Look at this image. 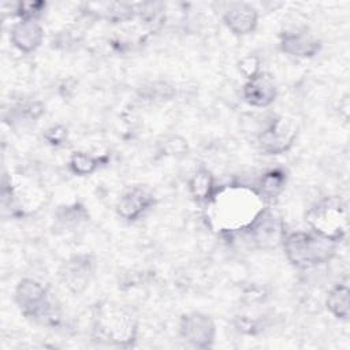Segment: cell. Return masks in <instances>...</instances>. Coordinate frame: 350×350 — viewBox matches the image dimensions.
<instances>
[{
    "mask_svg": "<svg viewBox=\"0 0 350 350\" xmlns=\"http://www.w3.org/2000/svg\"><path fill=\"white\" fill-rule=\"evenodd\" d=\"M179 335L193 347L209 349L216 339V324L204 312H187L179 320Z\"/></svg>",
    "mask_w": 350,
    "mask_h": 350,
    "instance_id": "9c48e42d",
    "label": "cell"
},
{
    "mask_svg": "<svg viewBox=\"0 0 350 350\" xmlns=\"http://www.w3.org/2000/svg\"><path fill=\"white\" fill-rule=\"evenodd\" d=\"M349 280L345 278V280L336 283L327 294L325 306L331 312L334 317L338 320L346 321L350 316V306H349Z\"/></svg>",
    "mask_w": 350,
    "mask_h": 350,
    "instance_id": "ac0fdd59",
    "label": "cell"
},
{
    "mask_svg": "<svg viewBox=\"0 0 350 350\" xmlns=\"http://www.w3.org/2000/svg\"><path fill=\"white\" fill-rule=\"evenodd\" d=\"M239 234L245 235L250 245L253 243L254 247L272 249L278 245H282L286 231L280 216L268 205L257 216V219Z\"/></svg>",
    "mask_w": 350,
    "mask_h": 350,
    "instance_id": "52a82bcc",
    "label": "cell"
},
{
    "mask_svg": "<svg viewBox=\"0 0 350 350\" xmlns=\"http://www.w3.org/2000/svg\"><path fill=\"white\" fill-rule=\"evenodd\" d=\"M221 19L232 34L247 36L257 27L258 11L250 3L231 1L224 4Z\"/></svg>",
    "mask_w": 350,
    "mask_h": 350,
    "instance_id": "7c38bea8",
    "label": "cell"
},
{
    "mask_svg": "<svg viewBox=\"0 0 350 350\" xmlns=\"http://www.w3.org/2000/svg\"><path fill=\"white\" fill-rule=\"evenodd\" d=\"M154 204L156 198L149 189L144 186H131L120 194L115 209L120 219L131 223L141 219Z\"/></svg>",
    "mask_w": 350,
    "mask_h": 350,
    "instance_id": "8fae6325",
    "label": "cell"
},
{
    "mask_svg": "<svg viewBox=\"0 0 350 350\" xmlns=\"http://www.w3.org/2000/svg\"><path fill=\"white\" fill-rule=\"evenodd\" d=\"M89 213L86 208L79 202H72L62 205L56 209L53 215V223L56 230L71 231L78 228L81 224L88 221Z\"/></svg>",
    "mask_w": 350,
    "mask_h": 350,
    "instance_id": "e0dca14e",
    "label": "cell"
},
{
    "mask_svg": "<svg viewBox=\"0 0 350 350\" xmlns=\"http://www.w3.org/2000/svg\"><path fill=\"white\" fill-rule=\"evenodd\" d=\"M14 302L26 319L37 324L55 328L62 321V308L57 298L48 286L36 279L23 278L19 280L14 291Z\"/></svg>",
    "mask_w": 350,
    "mask_h": 350,
    "instance_id": "3957f363",
    "label": "cell"
},
{
    "mask_svg": "<svg viewBox=\"0 0 350 350\" xmlns=\"http://www.w3.org/2000/svg\"><path fill=\"white\" fill-rule=\"evenodd\" d=\"M103 160H104V157H97L88 152L77 150L71 154L68 167L72 174L78 175V176H88V175L93 174L100 167Z\"/></svg>",
    "mask_w": 350,
    "mask_h": 350,
    "instance_id": "d6986e66",
    "label": "cell"
},
{
    "mask_svg": "<svg viewBox=\"0 0 350 350\" xmlns=\"http://www.w3.org/2000/svg\"><path fill=\"white\" fill-rule=\"evenodd\" d=\"M10 41L21 52H34L44 41V29L37 19H18L10 30Z\"/></svg>",
    "mask_w": 350,
    "mask_h": 350,
    "instance_id": "5bb4252c",
    "label": "cell"
},
{
    "mask_svg": "<svg viewBox=\"0 0 350 350\" xmlns=\"http://www.w3.org/2000/svg\"><path fill=\"white\" fill-rule=\"evenodd\" d=\"M286 182H287L286 171L283 168L276 167L265 171L257 180L254 189L260 194V197L269 205L284 190Z\"/></svg>",
    "mask_w": 350,
    "mask_h": 350,
    "instance_id": "2e32d148",
    "label": "cell"
},
{
    "mask_svg": "<svg viewBox=\"0 0 350 350\" xmlns=\"http://www.w3.org/2000/svg\"><path fill=\"white\" fill-rule=\"evenodd\" d=\"M279 48L288 56L308 59L316 56L320 52L321 41L308 29L291 27L280 33Z\"/></svg>",
    "mask_w": 350,
    "mask_h": 350,
    "instance_id": "30bf717a",
    "label": "cell"
},
{
    "mask_svg": "<svg viewBox=\"0 0 350 350\" xmlns=\"http://www.w3.org/2000/svg\"><path fill=\"white\" fill-rule=\"evenodd\" d=\"M305 220L313 232L336 243L347 234V206L338 196H327L314 202L306 211Z\"/></svg>",
    "mask_w": 350,
    "mask_h": 350,
    "instance_id": "5b68a950",
    "label": "cell"
},
{
    "mask_svg": "<svg viewBox=\"0 0 350 350\" xmlns=\"http://www.w3.org/2000/svg\"><path fill=\"white\" fill-rule=\"evenodd\" d=\"M286 258L298 269H310L329 262L338 243L310 231H294L284 235L282 241Z\"/></svg>",
    "mask_w": 350,
    "mask_h": 350,
    "instance_id": "277c9868",
    "label": "cell"
},
{
    "mask_svg": "<svg viewBox=\"0 0 350 350\" xmlns=\"http://www.w3.org/2000/svg\"><path fill=\"white\" fill-rule=\"evenodd\" d=\"M92 335L96 340L112 346H133L138 335L135 314L115 302H100L92 314Z\"/></svg>",
    "mask_w": 350,
    "mask_h": 350,
    "instance_id": "7a4b0ae2",
    "label": "cell"
},
{
    "mask_svg": "<svg viewBox=\"0 0 350 350\" xmlns=\"http://www.w3.org/2000/svg\"><path fill=\"white\" fill-rule=\"evenodd\" d=\"M174 142H175V137H172V138H170V139L165 141L164 148H165V150L168 152L167 154L176 156V154H183V153L187 150V144H186L185 139H182V138L178 137L176 144H174Z\"/></svg>",
    "mask_w": 350,
    "mask_h": 350,
    "instance_id": "603a6c76",
    "label": "cell"
},
{
    "mask_svg": "<svg viewBox=\"0 0 350 350\" xmlns=\"http://www.w3.org/2000/svg\"><path fill=\"white\" fill-rule=\"evenodd\" d=\"M297 133L294 122L272 113L264 119L262 126L254 133V138L264 154H282L293 146Z\"/></svg>",
    "mask_w": 350,
    "mask_h": 350,
    "instance_id": "8992f818",
    "label": "cell"
},
{
    "mask_svg": "<svg viewBox=\"0 0 350 350\" xmlns=\"http://www.w3.org/2000/svg\"><path fill=\"white\" fill-rule=\"evenodd\" d=\"M46 8L45 1H18L14 12L19 19H40Z\"/></svg>",
    "mask_w": 350,
    "mask_h": 350,
    "instance_id": "ffe728a7",
    "label": "cell"
},
{
    "mask_svg": "<svg viewBox=\"0 0 350 350\" xmlns=\"http://www.w3.org/2000/svg\"><path fill=\"white\" fill-rule=\"evenodd\" d=\"M242 94L249 105L254 108H267L276 100L278 86L269 74L261 71L258 75L245 82Z\"/></svg>",
    "mask_w": 350,
    "mask_h": 350,
    "instance_id": "4fadbf2b",
    "label": "cell"
},
{
    "mask_svg": "<svg viewBox=\"0 0 350 350\" xmlns=\"http://www.w3.org/2000/svg\"><path fill=\"white\" fill-rule=\"evenodd\" d=\"M97 269V261L90 253H78L70 256L59 268V278L64 287L72 294L83 293L93 280Z\"/></svg>",
    "mask_w": 350,
    "mask_h": 350,
    "instance_id": "ba28073f",
    "label": "cell"
},
{
    "mask_svg": "<svg viewBox=\"0 0 350 350\" xmlns=\"http://www.w3.org/2000/svg\"><path fill=\"white\" fill-rule=\"evenodd\" d=\"M187 185H189V191L193 200L197 204L202 205L204 208L211 201V198L213 197V194L219 187L216 185V179L212 175V172L205 167L197 168L190 176Z\"/></svg>",
    "mask_w": 350,
    "mask_h": 350,
    "instance_id": "9a60e30c",
    "label": "cell"
},
{
    "mask_svg": "<svg viewBox=\"0 0 350 350\" xmlns=\"http://www.w3.org/2000/svg\"><path fill=\"white\" fill-rule=\"evenodd\" d=\"M267 206L254 187L227 185L217 187L205 208L209 226L231 237L245 231Z\"/></svg>",
    "mask_w": 350,
    "mask_h": 350,
    "instance_id": "6da1fadb",
    "label": "cell"
},
{
    "mask_svg": "<svg viewBox=\"0 0 350 350\" xmlns=\"http://www.w3.org/2000/svg\"><path fill=\"white\" fill-rule=\"evenodd\" d=\"M239 72L247 79L254 78L261 72V62L260 57L256 55H246L238 63Z\"/></svg>",
    "mask_w": 350,
    "mask_h": 350,
    "instance_id": "44dd1931",
    "label": "cell"
},
{
    "mask_svg": "<svg viewBox=\"0 0 350 350\" xmlns=\"http://www.w3.org/2000/svg\"><path fill=\"white\" fill-rule=\"evenodd\" d=\"M44 138L51 144V145H62L66 139H67V129L60 126V124H56V126H52L49 127L45 134H44Z\"/></svg>",
    "mask_w": 350,
    "mask_h": 350,
    "instance_id": "7402d4cb",
    "label": "cell"
}]
</instances>
